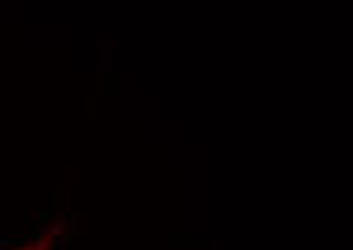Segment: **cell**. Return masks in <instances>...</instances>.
Returning <instances> with one entry per match:
<instances>
[{
  "label": "cell",
  "mask_w": 353,
  "mask_h": 250,
  "mask_svg": "<svg viewBox=\"0 0 353 250\" xmlns=\"http://www.w3.org/2000/svg\"><path fill=\"white\" fill-rule=\"evenodd\" d=\"M3 250H57L48 236H36V238H27V242H18L12 247H3Z\"/></svg>",
  "instance_id": "obj_1"
}]
</instances>
